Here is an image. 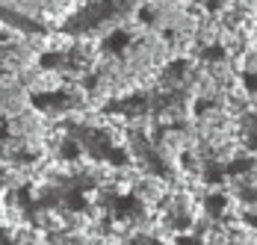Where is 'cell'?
Returning a JSON list of instances; mask_svg holds the SVG:
<instances>
[{"label":"cell","instance_id":"cell-1","mask_svg":"<svg viewBox=\"0 0 257 245\" xmlns=\"http://www.w3.org/2000/svg\"><path fill=\"white\" fill-rule=\"evenodd\" d=\"M0 24L12 27V30H21V33H42V30H45L39 21H33L30 15L18 12V9H9L6 3H0Z\"/></svg>","mask_w":257,"mask_h":245}]
</instances>
